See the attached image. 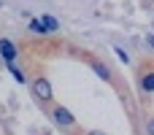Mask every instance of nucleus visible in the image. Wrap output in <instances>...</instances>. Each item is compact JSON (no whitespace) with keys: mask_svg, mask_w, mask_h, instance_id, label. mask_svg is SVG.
Instances as JSON below:
<instances>
[{"mask_svg":"<svg viewBox=\"0 0 154 135\" xmlns=\"http://www.w3.org/2000/svg\"><path fill=\"white\" fill-rule=\"evenodd\" d=\"M32 92H35V97H38V100H43V103H49V100L54 97L51 84H49V78H43V76H38V78L32 81Z\"/></svg>","mask_w":154,"mask_h":135,"instance_id":"obj_1","label":"nucleus"},{"mask_svg":"<svg viewBox=\"0 0 154 135\" xmlns=\"http://www.w3.org/2000/svg\"><path fill=\"white\" fill-rule=\"evenodd\" d=\"M16 54H19L16 43L8 41V38H0V60H3L5 65H14V62H16Z\"/></svg>","mask_w":154,"mask_h":135,"instance_id":"obj_2","label":"nucleus"},{"mask_svg":"<svg viewBox=\"0 0 154 135\" xmlns=\"http://www.w3.org/2000/svg\"><path fill=\"white\" fill-rule=\"evenodd\" d=\"M51 119H54L60 127H73V124H76L73 114H70L65 106H54V111H51Z\"/></svg>","mask_w":154,"mask_h":135,"instance_id":"obj_3","label":"nucleus"},{"mask_svg":"<svg viewBox=\"0 0 154 135\" xmlns=\"http://www.w3.org/2000/svg\"><path fill=\"white\" fill-rule=\"evenodd\" d=\"M92 70H95L103 81H111V70H108V65H103V62H97V60H95V62H92Z\"/></svg>","mask_w":154,"mask_h":135,"instance_id":"obj_4","label":"nucleus"},{"mask_svg":"<svg viewBox=\"0 0 154 135\" xmlns=\"http://www.w3.org/2000/svg\"><path fill=\"white\" fill-rule=\"evenodd\" d=\"M30 32H35V35H49L43 19H30Z\"/></svg>","mask_w":154,"mask_h":135,"instance_id":"obj_5","label":"nucleus"},{"mask_svg":"<svg viewBox=\"0 0 154 135\" xmlns=\"http://www.w3.org/2000/svg\"><path fill=\"white\" fill-rule=\"evenodd\" d=\"M141 89H143V92H154V73H143V78H141Z\"/></svg>","mask_w":154,"mask_h":135,"instance_id":"obj_6","label":"nucleus"},{"mask_svg":"<svg viewBox=\"0 0 154 135\" xmlns=\"http://www.w3.org/2000/svg\"><path fill=\"white\" fill-rule=\"evenodd\" d=\"M43 24H46V30H49V32H57V30H60V22H57L54 16H49V14L43 16Z\"/></svg>","mask_w":154,"mask_h":135,"instance_id":"obj_7","label":"nucleus"},{"mask_svg":"<svg viewBox=\"0 0 154 135\" xmlns=\"http://www.w3.org/2000/svg\"><path fill=\"white\" fill-rule=\"evenodd\" d=\"M8 70H11V76H14V78H16L19 84H24V73H22V70L16 68V62H14V65H8Z\"/></svg>","mask_w":154,"mask_h":135,"instance_id":"obj_8","label":"nucleus"},{"mask_svg":"<svg viewBox=\"0 0 154 135\" xmlns=\"http://www.w3.org/2000/svg\"><path fill=\"white\" fill-rule=\"evenodd\" d=\"M114 54H116V57H119V60H122V62H125V65H127V62H130V54H127V51H125V49H122V46H116V49H114Z\"/></svg>","mask_w":154,"mask_h":135,"instance_id":"obj_9","label":"nucleus"},{"mask_svg":"<svg viewBox=\"0 0 154 135\" xmlns=\"http://www.w3.org/2000/svg\"><path fill=\"white\" fill-rule=\"evenodd\" d=\"M146 133H149V135H154V119H152V116L146 119Z\"/></svg>","mask_w":154,"mask_h":135,"instance_id":"obj_10","label":"nucleus"},{"mask_svg":"<svg viewBox=\"0 0 154 135\" xmlns=\"http://www.w3.org/2000/svg\"><path fill=\"white\" fill-rule=\"evenodd\" d=\"M89 135H106V133H100V130H92V133H89Z\"/></svg>","mask_w":154,"mask_h":135,"instance_id":"obj_11","label":"nucleus"}]
</instances>
